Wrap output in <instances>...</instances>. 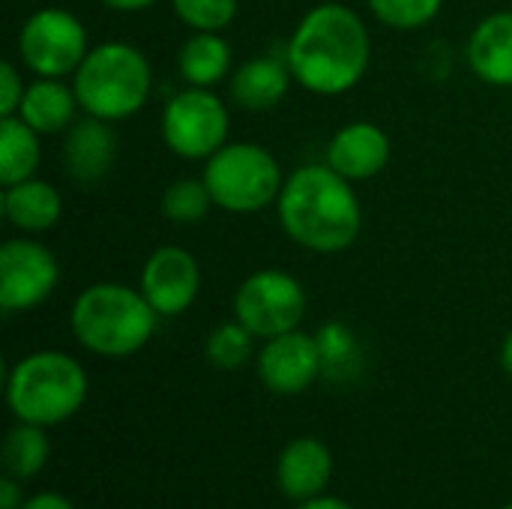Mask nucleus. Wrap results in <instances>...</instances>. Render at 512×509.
Wrapping results in <instances>:
<instances>
[{
    "label": "nucleus",
    "instance_id": "obj_1",
    "mask_svg": "<svg viewBox=\"0 0 512 509\" xmlns=\"http://www.w3.org/2000/svg\"><path fill=\"white\" fill-rule=\"evenodd\" d=\"M372 60V39L345 3L324 0L312 6L285 45V63L294 81L315 96H342L354 90Z\"/></svg>",
    "mask_w": 512,
    "mask_h": 509
},
{
    "label": "nucleus",
    "instance_id": "obj_2",
    "mask_svg": "<svg viewBox=\"0 0 512 509\" xmlns=\"http://www.w3.org/2000/svg\"><path fill=\"white\" fill-rule=\"evenodd\" d=\"M282 231L306 252L339 255L363 228V207L354 183L324 165H300L285 177L276 201Z\"/></svg>",
    "mask_w": 512,
    "mask_h": 509
},
{
    "label": "nucleus",
    "instance_id": "obj_3",
    "mask_svg": "<svg viewBox=\"0 0 512 509\" xmlns=\"http://www.w3.org/2000/svg\"><path fill=\"white\" fill-rule=\"evenodd\" d=\"M156 309L141 288L120 282L87 285L69 312L75 339L99 357H129L141 351L156 333Z\"/></svg>",
    "mask_w": 512,
    "mask_h": 509
},
{
    "label": "nucleus",
    "instance_id": "obj_4",
    "mask_svg": "<svg viewBox=\"0 0 512 509\" xmlns=\"http://www.w3.org/2000/svg\"><path fill=\"white\" fill-rule=\"evenodd\" d=\"M72 87L84 114L120 123L147 105L153 93V69L138 45L111 39L90 45L72 75Z\"/></svg>",
    "mask_w": 512,
    "mask_h": 509
},
{
    "label": "nucleus",
    "instance_id": "obj_5",
    "mask_svg": "<svg viewBox=\"0 0 512 509\" xmlns=\"http://www.w3.org/2000/svg\"><path fill=\"white\" fill-rule=\"evenodd\" d=\"M6 399L21 423L54 426L87 399V375L63 351H36L18 360L6 381Z\"/></svg>",
    "mask_w": 512,
    "mask_h": 509
},
{
    "label": "nucleus",
    "instance_id": "obj_6",
    "mask_svg": "<svg viewBox=\"0 0 512 509\" xmlns=\"http://www.w3.org/2000/svg\"><path fill=\"white\" fill-rule=\"evenodd\" d=\"M201 180L210 189V198L225 213H261L276 207L285 186V174L276 156L255 141H228L207 162Z\"/></svg>",
    "mask_w": 512,
    "mask_h": 509
},
{
    "label": "nucleus",
    "instance_id": "obj_7",
    "mask_svg": "<svg viewBox=\"0 0 512 509\" xmlns=\"http://www.w3.org/2000/svg\"><path fill=\"white\" fill-rule=\"evenodd\" d=\"M231 117L225 102L207 87H186L174 93L159 120L165 147L189 162H207L219 147L228 144Z\"/></svg>",
    "mask_w": 512,
    "mask_h": 509
},
{
    "label": "nucleus",
    "instance_id": "obj_8",
    "mask_svg": "<svg viewBox=\"0 0 512 509\" xmlns=\"http://www.w3.org/2000/svg\"><path fill=\"white\" fill-rule=\"evenodd\" d=\"M87 51V27L81 24L78 15L60 6L36 9L18 30V60L36 78L75 75Z\"/></svg>",
    "mask_w": 512,
    "mask_h": 509
},
{
    "label": "nucleus",
    "instance_id": "obj_9",
    "mask_svg": "<svg viewBox=\"0 0 512 509\" xmlns=\"http://www.w3.org/2000/svg\"><path fill=\"white\" fill-rule=\"evenodd\" d=\"M231 309L255 339H273L300 327L306 315V291L291 273L264 267L240 282Z\"/></svg>",
    "mask_w": 512,
    "mask_h": 509
},
{
    "label": "nucleus",
    "instance_id": "obj_10",
    "mask_svg": "<svg viewBox=\"0 0 512 509\" xmlns=\"http://www.w3.org/2000/svg\"><path fill=\"white\" fill-rule=\"evenodd\" d=\"M60 282L57 255L30 237H12L0 246V309L27 312L42 306Z\"/></svg>",
    "mask_w": 512,
    "mask_h": 509
},
{
    "label": "nucleus",
    "instance_id": "obj_11",
    "mask_svg": "<svg viewBox=\"0 0 512 509\" xmlns=\"http://www.w3.org/2000/svg\"><path fill=\"white\" fill-rule=\"evenodd\" d=\"M138 288L159 318H177L198 300L201 291L198 258L183 246H159L144 261Z\"/></svg>",
    "mask_w": 512,
    "mask_h": 509
},
{
    "label": "nucleus",
    "instance_id": "obj_12",
    "mask_svg": "<svg viewBox=\"0 0 512 509\" xmlns=\"http://www.w3.org/2000/svg\"><path fill=\"white\" fill-rule=\"evenodd\" d=\"M258 375L273 393H303L321 375L318 339L300 330L267 339V345L258 354Z\"/></svg>",
    "mask_w": 512,
    "mask_h": 509
},
{
    "label": "nucleus",
    "instance_id": "obj_13",
    "mask_svg": "<svg viewBox=\"0 0 512 509\" xmlns=\"http://www.w3.org/2000/svg\"><path fill=\"white\" fill-rule=\"evenodd\" d=\"M60 162H63V171L81 186H93L105 180L117 162V135L111 123L90 117V114L75 120L63 132Z\"/></svg>",
    "mask_w": 512,
    "mask_h": 509
},
{
    "label": "nucleus",
    "instance_id": "obj_14",
    "mask_svg": "<svg viewBox=\"0 0 512 509\" xmlns=\"http://www.w3.org/2000/svg\"><path fill=\"white\" fill-rule=\"evenodd\" d=\"M390 135L372 120L345 123L327 144V165L348 177L351 183H363L378 177L390 162Z\"/></svg>",
    "mask_w": 512,
    "mask_h": 509
},
{
    "label": "nucleus",
    "instance_id": "obj_15",
    "mask_svg": "<svg viewBox=\"0 0 512 509\" xmlns=\"http://www.w3.org/2000/svg\"><path fill=\"white\" fill-rule=\"evenodd\" d=\"M465 57L471 72L492 87H512V12L486 15L468 36Z\"/></svg>",
    "mask_w": 512,
    "mask_h": 509
},
{
    "label": "nucleus",
    "instance_id": "obj_16",
    "mask_svg": "<svg viewBox=\"0 0 512 509\" xmlns=\"http://www.w3.org/2000/svg\"><path fill=\"white\" fill-rule=\"evenodd\" d=\"M291 81H294V75H291L285 57L261 54V57H249L246 63H240L231 72L228 93H231L234 105H240L246 111H270L285 99Z\"/></svg>",
    "mask_w": 512,
    "mask_h": 509
},
{
    "label": "nucleus",
    "instance_id": "obj_17",
    "mask_svg": "<svg viewBox=\"0 0 512 509\" xmlns=\"http://www.w3.org/2000/svg\"><path fill=\"white\" fill-rule=\"evenodd\" d=\"M0 207H3L6 222L18 228L21 234H45L57 228L63 216V198L57 186L39 177H27L21 183L3 186Z\"/></svg>",
    "mask_w": 512,
    "mask_h": 509
},
{
    "label": "nucleus",
    "instance_id": "obj_18",
    "mask_svg": "<svg viewBox=\"0 0 512 509\" xmlns=\"http://www.w3.org/2000/svg\"><path fill=\"white\" fill-rule=\"evenodd\" d=\"M75 87L63 78H33L24 90L18 117L39 135H63L78 114Z\"/></svg>",
    "mask_w": 512,
    "mask_h": 509
},
{
    "label": "nucleus",
    "instance_id": "obj_19",
    "mask_svg": "<svg viewBox=\"0 0 512 509\" xmlns=\"http://www.w3.org/2000/svg\"><path fill=\"white\" fill-rule=\"evenodd\" d=\"M333 456L315 438H300L279 459V486L294 501H312L330 480Z\"/></svg>",
    "mask_w": 512,
    "mask_h": 509
},
{
    "label": "nucleus",
    "instance_id": "obj_20",
    "mask_svg": "<svg viewBox=\"0 0 512 509\" xmlns=\"http://www.w3.org/2000/svg\"><path fill=\"white\" fill-rule=\"evenodd\" d=\"M177 72L186 81V87L213 90L234 72V54L228 39L222 33L192 30V36L177 51Z\"/></svg>",
    "mask_w": 512,
    "mask_h": 509
},
{
    "label": "nucleus",
    "instance_id": "obj_21",
    "mask_svg": "<svg viewBox=\"0 0 512 509\" xmlns=\"http://www.w3.org/2000/svg\"><path fill=\"white\" fill-rule=\"evenodd\" d=\"M39 132H33L18 114L0 117V186L36 177L42 162Z\"/></svg>",
    "mask_w": 512,
    "mask_h": 509
},
{
    "label": "nucleus",
    "instance_id": "obj_22",
    "mask_svg": "<svg viewBox=\"0 0 512 509\" xmlns=\"http://www.w3.org/2000/svg\"><path fill=\"white\" fill-rule=\"evenodd\" d=\"M213 198L204 180H174L171 186H165L162 198H159V210L168 222L174 225H198L207 219V213L213 210Z\"/></svg>",
    "mask_w": 512,
    "mask_h": 509
},
{
    "label": "nucleus",
    "instance_id": "obj_23",
    "mask_svg": "<svg viewBox=\"0 0 512 509\" xmlns=\"http://www.w3.org/2000/svg\"><path fill=\"white\" fill-rule=\"evenodd\" d=\"M45 426H33V423H18L3 444V462L9 477L15 480H27L33 477L45 459H48V438L42 432Z\"/></svg>",
    "mask_w": 512,
    "mask_h": 509
},
{
    "label": "nucleus",
    "instance_id": "obj_24",
    "mask_svg": "<svg viewBox=\"0 0 512 509\" xmlns=\"http://www.w3.org/2000/svg\"><path fill=\"white\" fill-rule=\"evenodd\" d=\"M318 351H321V372L330 378H348L360 366V345L348 324L327 321L318 333Z\"/></svg>",
    "mask_w": 512,
    "mask_h": 509
},
{
    "label": "nucleus",
    "instance_id": "obj_25",
    "mask_svg": "<svg viewBox=\"0 0 512 509\" xmlns=\"http://www.w3.org/2000/svg\"><path fill=\"white\" fill-rule=\"evenodd\" d=\"M366 3L384 27L402 33L429 27L444 6V0H366Z\"/></svg>",
    "mask_w": 512,
    "mask_h": 509
},
{
    "label": "nucleus",
    "instance_id": "obj_26",
    "mask_svg": "<svg viewBox=\"0 0 512 509\" xmlns=\"http://www.w3.org/2000/svg\"><path fill=\"white\" fill-rule=\"evenodd\" d=\"M252 333L234 318V321H228V324H219L210 336H207V345H204V351H207V360L216 366V369H225V372H231V369H240L249 357H252Z\"/></svg>",
    "mask_w": 512,
    "mask_h": 509
},
{
    "label": "nucleus",
    "instance_id": "obj_27",
    "mask_svg": "<svg viewBox=\"0 0 512 509\" xmlns=\"http://www.w3.org/2000/svg\"><path fill=\"white\" fill-rule=\"evenodd\" d=\"M171 9L189 30L222 33L234 24L240 0H171Z\"/></svg>",
    "mask_w": 512,
    "mask_h": 509
},
{
    "label": "nucleus",
    "instance_id": "obj_28",
    "mask_svg": "<svg viewBox=\"0 0 512 509\" xmlns=\"http://www.w3.org/2000/svg\"><path fill=\"white\" fill-rule=\"evenodd\" d=\"M24 90H27V84H24L18 66L3 60L0 63V117H15L18 114Z\"/></svg>",
    "mask_w": 512,
    "mask_h": 509
},
{
    "label": "nucleus",
    "instance_id": "obj_29",
    "mask_svg": "<svg viewBox=\"0 0 512 509\" xmlns=\"http://www.w3.org/2000/svg\"><path fill=\"white\" fill-rule=\"evenodd\" d=\"M99 3L111 12H144V9L156 6L159 0H99Z\"/></svg>",
    "mask_w": 512,
    "mask_h": 509
},
{
    "label": "nucleus",
    "instance_id": "obj_30",
    "mask_svg": "<svg viewBox=\"0 0 512 509\" xmlns=\"http://www.w3.org/2000/svg\"><path fill=\"white\" fill-rule=\"evenodd\" d=\"M21 495H18V486H15V477H6L3 486H0V509H21Z\"/></svg>",
    "mask_w": 512,
    "mask_h": 509
},
{
    "label": "nucleus",
    "instance_id": "obj_31",
    "mask_svg": "<svg viewBox=\"0 0 512 509\" xmlns=\"http://www.w3.org/2000/svg\"><path fill=\"white\" fill-rule=\"evenodd\" d=\"M21 509H75L66 498H60V495H36V498H30L27 504Z\"/></svg>",
    "mask_w": 512,
    "mask_h": 509
},
{
    "label": "nucleus",
    "instance_id": "obj_32",
    "mask_svg": "<svg viewBox=\"0 0 512 509\" xmlns=\"http://www.w3.org/2000/svg\"><path fill=\"white\" fill-rule=\"evenodd\" d=\"M300 509H351L348 504H342V501H336V498H312V501H306Z\"/></svg>",
    "mask_w": 512,
    "mask_h": 509
},
{
    "label": "nucleus",
    "instance_id": "obj_33",
    "mask_svg": "<svg viewBox=\"0 0 512 509\" xmlns=\"http://www.w3.org/2000/svg\"><path fill=\"white\" fill-rule=\"evenodd\" d=\"M501 363H504V369L512 375V333L504 339V348H501Z\"/></svg>",
    "mask_w": 512,
    "mask_h": 509
},
{
    "label": "nucleus",
    "instance_id": "obj_34",
    "mask_svg": "<svg viewBox=\"0 0 512 509\" xmlns=\"http://www.w3.org/2000/svg\"><path fill=\"white\" fill-rule=\"evenodd\" d=\"M504 509H512V504H510V507H504Z\"/></svg>",
    "mask_w": 512,
    "mask_h": 509
}]
</instances>
